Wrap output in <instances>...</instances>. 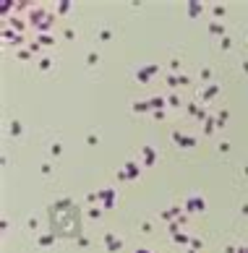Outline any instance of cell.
I'll use <instances>...</instances> for the list:
<instances>
[{
  "mask_svg": "<svg viewBox=\"0 0 248 253\" xmlns=\"http://www.w3.org/2000/svg\"><path fill=\"white\" fill-rule=\"evenodd\" d=\"M47 222H50V232H52V235L63 238V240L79 238L81 230H84L81 209L73 201H68V199L55 201L50 209H47Z\"/></svg>",
  "mask_w": 248,
  "mask_h": 253,
  "instance_id": "cell-1",
  "label": "cell"
}]
</instances>
